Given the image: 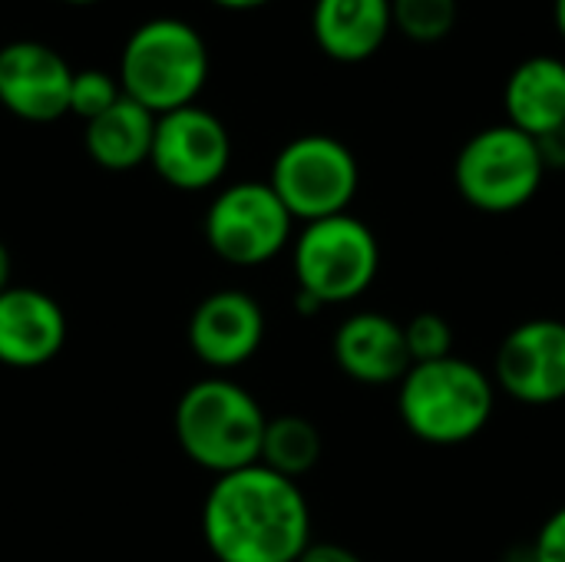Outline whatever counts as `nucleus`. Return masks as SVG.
I'll return each mask as SVG.
<instances>
[{"label":"nucleus","mask_w":565,"mask_h":562,"mask_svg":"<svg viewBox=\"0 0 565 562\" xmlns=\"http://www.w3.org/2000/svg\"><path fill=\"white\" fill-rule=\"evenodd\" d=\"M334 364L344 378L364 388H391L411 371V351L404 341V321L384 311L348 315L331 338Z\"/></svg>","instance_id":"obj_13"},{"label":"nucleus","mask_w":565,"mask_h":562,"mask_svg":"<svg viewBox=\"0 0 565 562\" xmlns=\"http://www.w3.org/2000/svg\"><path fill=\"white\" fill-rule=\"evenodd\" d=\"M149 162L172 189L202 192L225 176L232 162V136L215 113L192 103L156 119Z\"/></svg>","instance_id":"obj_9"},{"label":"nucleus","mask_w":565,"mask_h":562,"mask_svg":"<svg viewBox=\"0 0 565 562\" xmlns=\"http://www.w3.org/2000/svg\"><path fill=\"white\" fill-rule=\"evenodd\" d=\"M298 291L321 308L358 301L381 272V242L367 222L351 212L308 222L291 242Z\"/></svg>","instance_id":"obj_5"},{"label":"nucleus","mask_w":565,"mask_h":562,"mask_svg":"<svg viewBox=\"0 0 565 562\" xmlns=\"http://www.w3.org/2000/svg\"><path fill=\"white\" fill-rule=\"evenodd\" d=\"M546 166L533 136L510 123L473 132L454 159V185L460 199L487 215L520 212L543 189Z\"/></svg>","instance_id":"obj_6"},{"label":"nucleus","mask_w":565,"mask_h":562,"mask_svg":"<svg viewBox=\"0 0 565 562\" xmlns=\"http://www.w3.org/2000/svg\"><path fill=\"white\" fill-rule=\"evenodd\" d=\"M268 185L291 219L308 225L351 209L361 189V166L341 139L308 132L281 146L271 162Z\"/></svg>","instance_id":"obj_7"},{"label":"nucleus","mask_w":565,"mask_h":562,"mask_svg":"<svg viewBox=\"0 0 565 562\" xmlns=\"http://www.w3.org/2000/svg\"><path fill=\"white\" fill-rule=\"evenodd\" d=\"M122 96L119 76H109L106 70H73V86H70V113L79 116L83 123L96 119L106 113L116 99Z\"/></svg>","instance_id":"obj_21"},{"label":"nucleus","mask_w":565,"mask_h":562,"mask_svg":"<svg viewBox=\"0 0 565 562\" xmlns=\"http://www.w3.org/2000/svg\"><path fill=\"white\" fill-rule=\"evenodd\" d=\"M553 20H556V30L565 40V0H553Z\"/></svg>","instance_id":"obj_27"},{"label":"nucleus","mask_w":565,"mask_h":562,"mask_svg":"<svg viewBox=\"0 0 565 562\" xmlns=\"http://www.w3.org/2000/svg\"><path fill=\"white\" fill-rule=\"evenodd\" d=\"M493 374L467 358L411 364L397 384V417L430 447H460L480 437L497 414Z\"/></svg>","instance_id":"obj_2"},{"label":"nucleus","mask_w":565,"mask_h":562,"mask_svg":"<svg viewBox=\"0 0 565 562\" xmlns=\"http://www.w3.org/2000/svg\"><path fill=\"white\" fill-rule=\"evenodd\" d=\"M73 66L40 40L0 46V106L26 123H53L70 113Z\"/></svg>","instance_id":"obj_11"},{"label":"nucleus","mask_w":565,"mask_h":562,"mask_svg":"<svg viewBox=\"0 0 565 562\" xmlns=\"http://www.w3.org/2000/svg\"><path fill=\"white\" fill-rule=\"evenodd\" d=\"M298 562H364L354 550L341 547V543H311Z\"/></svg>","instance_id":"obj_24"},{"label":"nucleus","mask_w":565,"mask_h":562,"mask_svg":"<svg viewBox=\"0 0 565 562\" xmlns=\"http://www.w3.org/2000/svg\"><path fill=\"white\" fill-rule=\"evenodd\" d=\"M265 341V311L242 288L205 295L189 318V344L195 358L215 371H228L258 354Z\"/></svg>","instance_id":"obj_12"},{"label":"nucleus","mask_w":565,"mask_h":562,"mask_svg":"<svg viewBox=\"0 0 565 562\" xmlns=\"http://www.w3.org/2000/svg\"><path fill=\"white\" fill-rule=\"evenodd\" d=\"M156 113L129 99L126 93L96 119L86 123V152L96 166L109 172H129L149 162L152 136H156Z\"/></svg>","instance_id":"obj_17"},{"label":"nucleus","mask_w":565,"mask_h":562,"mask_svg":"<svg viewBox=\"0 0 565 562\" xmlns=\"http://www.w3.org/2000/svg\"><path fill=\"white\" fill-rule=\"evenodd\" d=\"M404 341L411 351V364H427L454 354V328L437 311H417L404 321Z\"/></svg>","instance_id":"obj_20"},{"label":"nucleus","mask_w":565,"mask_h":562,"mask_svg":"<svg viewBox=\"0 0 565 562\" xmlns=\"http://www.w3.org/2000/svg\"><path fill=\"white\" fill-rule=\"evenodd\" d=\"M209 46L202 33L179 17L139 23L119 53V86L156 116L192 106L209 79Z\"/></svg>","instance_id":"obj_4"},{"label":"nucleus","mask_w":565,"mask_h":562,"mask_svg":"<svg viewBox=\"0 0 565 562\" xmlns=\"http://www.w3.org/2000/svg\"><path fill=\"white\" fill-rule=\"evenodd\" d=\"M265 424L268 417L252 391L228 378L195 381L172 417L182 454L215 477L258 464Z\"/></svg>","instance_id":"obj_3"},{"label":"nucleus","mask_w":565,"mask_h":562,"mask_svg":"<svg viewBox=\"0 0 565 562\" xmlns=\"http://www.w3.org/2000/svg\"><path fill=\"white\" fill-rule=\"evenodd\" d=\"M530 562H565V507L553 510L543 520V527L530 547Z\"/></svg>","instance_id":"obj_22"},{"label":"nucleus","mask_w":565,"mask_h":562,"mask_svg":"<svg viewBox=\"0 0 565 562\" xmlns=\"http://www.w3.org/2000/svg\"><path fill=\"white\" fill-rule=\"evenodd\" d=\"M63 3H70V7H89V3H99V0H63Z\"/></svg>","instance_id":"obj_28"},{"label":"nucleus","mask_w":565,"mask_h":562,"mask_svg":"<svg viewBox=\"0 0 565 562\" xmlns=\"http://www.w3.org/2000/svg\"><path fill=\"white\" fill-rule=\"evenodd\" d=\"M202 537L218 562H298L311 547V507L298 480L252 464L215 477Z\"/></svg>","instance_id":"obj_1"},{"label":"nucleus","mask_w":565,"mask_h":562,"mask_svg":"<svg viewBox=\"0 0 565 562\" xmlns=\"http://www.w3.org/2000/svg\"><path fill=\"white\" fill-rule=\"evenodd\" d=\"M391 0H315L311 33L338 63L371 60L391 36Z\"/></svg>","instance_id":"obj_15"},{"label":"nucleus","mask_w":565,"mask_h":562,"mask_svg":"<svg viewBox=\"0 0 565 562\" xmlns=\"http://www.w3.org/2000/svg\"><path fill=\"white\" fill-rule=\"evenodd\" d=\"M460 17V0H391L394 30L411 43L430 46L454 33Z\"/></svg>","instance_id":"obj_19"},{"label":"nucleus","mask_w":565,"mask_h":562,"mask_svg":"<svg viewBox=\"0 0 565 562\" xmlns=\"http://www.w3.org/2000/svg\"><path fill=\"white\" fill-rule=\"evenodd\" d=\"M493 384L523 407L565 401V321L530 318L510 328L493 358Z\"/></svg>","instance_id":"obj_10"},{"label":"nucleus","mask_w":565,"mask_h":562,"mask_svg":"<svg viewBox=\"0 0 565 562\" xmlns=\"http://www.w3.org/2000/svg\"><path fill=\"white\" fill-rule=\"evenodd\" d=\"M507 123L540 139L565 123V60L540 53L513 66L503 86Z\"/></svg>","instance_id":"obj_16"},{"label":"nucleus","mask_w":565,"mask_h":562,"mask_svg":"<svg viewBox=\"0 0 565 562\" xmlns=\"http://www.w3.org/2000/svg\"><path fill=\"white\" fill-rule=\"evenodd\" d=\"M3 288H10V252H7V245L0 242V291Z\"/></svg>","instance_id":"obj_25"},{"label":"nucleus","mask_w":565,"mask_h":562,"mask_svg":"<svg viewBox=\"0 0 565 562\" xmlns=\"http://www.w3.org/2000/svg\"><path fill=\"white\" fill-rule=\"evenodd\" d=\"M212 3H218L225 10H255V7H262L268 0H212Z\"/></svg>","instance_id":"obj_26"},{"label":"nucleus","mask_w":565,"mask_h":562,"mask_svg":"<svg viewBox=\"0 0 565 562\" xmlns=\"http://www.w3.org/2000/svg\"><path fill=\"white\" fill-rule=\"evenodd\" d=\"M66 341V315L53 295L10 285L0 291V364L43 368Z\"/></svg>","instance_id":"obj_14"},{"label":"nucleus","mask_w":565,"mask_h":562,"mask_svg":"<svg viewBox=\"0 0 565 562\" xmlns=\"http://www.w3.org/2000/svg\"><path fill=\"white\" fill-rule=\"evenodd\" d=\"M295 219L268 182H235L222 189L205 212L209 248L238 268L278 258L291 245Z\"/></svg>","instance_id":"obj_8"},{"label":"nucleus","mask_w":565,"mask_h":562,"mask_svg":"<svg viewBox=\"0 0 565 562\" xmlns=\"http://www.w3.org/2000/svg\"><path fill=\"white\" fill-rule=\"evenodd\" d=\"M321 450H324L321 431L308 417L281 414V417H268V424H265L258 464L288 480H301L305 474H311L318 467Z\"/></svg>","instance_id":"obj_18"},{"label":"nucleus","mask_w":565,"mask_h":562,"mask_svg":"<svg viewBox=\"0 0 565 562\" xmlns=\"http://www.w3.org/2000/svg\"><path fill=\"white\" fill-rule=\"evenodd\" d=\"M526 556H530V553H526Z\"/></svg>","instance_id":"obj_29"},{"label":"nucleus","mask_w":565,"mask_h":562,"mask_svg":"<svg viewBox=\"0 0 565 562\" xmlns=\"http://www.w3.org/2000/svg\"><path fill=\"white\" fill-rule=\"evenodd\" d=\"M536 146H540V156H543V166H546V172H563L565 169V123L563 126H556V129H550L546 136H540L536 139Z\"/></svg>","instance_id":"obj_23"}]
</instances>
